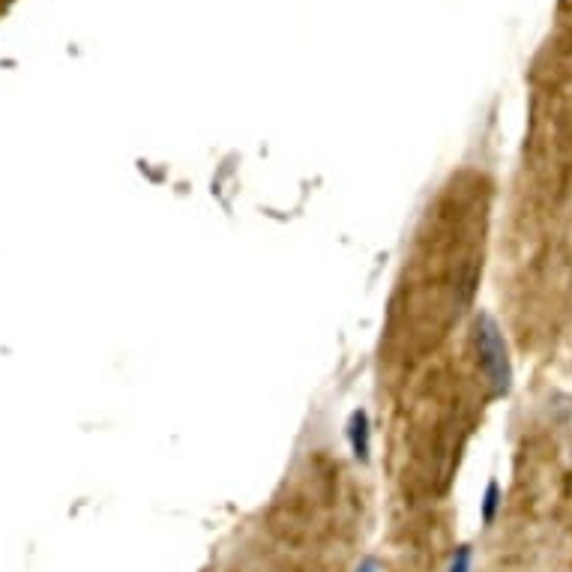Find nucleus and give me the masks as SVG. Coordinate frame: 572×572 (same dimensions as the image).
I'll return each mask as SVG.
<instances>
[{
  "label": "nucleus",
  "instance_id": "1",
  "mask_svg": "<svg viewBox=\"0 0 572 572\" xmlns=\"http://www.w3.org/2000/svg\"><path fill=\"white\" fill-rule=\"evenodd\" d=\"M474 348L480 372L486 377L492 396H507L512 390V360L503 329L488 312L474 318Z\"/></svg>",
  "mask_w": 572,
  "mask_h": 572
},
{
  "label": "nucleus",
  "instance_id": "3",
  "mask_svg": "<svg viewBox=\"0 0 572 572\" xmlns=\"http://www.w3.org/2000/svg\"><path fill=\"white\" fill-rule=\"evenodd\" d=\"M500 507H503V488H500L498 480H488L486 492H483V500H480V519H483L486 527L495 524Z\"/></svg>",
  "mask_w": 572,
  "mask_h": 572
},
{
  "label": "nucleus",
  "instance_id": "2",
  "mask_svg": "<svg viewBox=\"0 0 572 572\" xmlns=\"http://www.w3.org/2000/svg\"><path fill=\"white\" fill-rule=\"evenodd\" d=\"M345 438H348V447H351L353 462H372V420H369L365 408H353L348 423H345Z\"/></svg>",
  "mask_w": 572,
  "mask_h": 572
},
{
  "label": "nucleus",
  "instance_id": "4",
  "mask_svg": "<svg viewBox=\"0 0 572 572\" xmlns=\"http://www.w3.org/2000/svg\"><path fill=\"white\" fill-rule=\"evenodd\" d=\"M447 572H474V546L471 543H462V546L452 548Z\"/></svg>",
  "mask_w": 572,
  "mask_h": 572
},
{
  "label": "nucleus",
  "instance_id": "5",
  "mask_svg": "<svg viewBox=\"0 0 572 572\" xmlns=\"http://www.w3.org/2000/svg\"><path fill=\"white\" fill-rule=\"evenodd\" d=\"M353 572H384V563H381L375 555H365V558H360V563L353 567Z\"/></svg>",
  "mask_w": 572,
  "mask_h": 572
}]
</instances>
